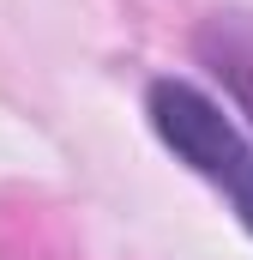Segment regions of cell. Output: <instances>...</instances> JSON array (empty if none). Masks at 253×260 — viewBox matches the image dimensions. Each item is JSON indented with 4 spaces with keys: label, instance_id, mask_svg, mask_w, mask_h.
<instances>
[{
    "label": "cell",
    "instance_id": "1",
    "mask_svg": "<svg viewBox=\"0 0 253 260\" xmlns=\"http://www.w3.org/2000/svg\"><path fill=\"white\" fill-rule=\"evenodd\" d=\"M145 115H151L157 139L187 164L199 182H211L235 206V218L253 230V139L247 133L235 127L199 85H187V79H151Z\"/></svg>",
    "mask_w": 253,
    "mask_h": 260
},
{
    "label": "cell",
    "instance_id": "2",
    "mask_svg": "<svg viewBox=\"0 0 253 260\" xmlns=\"http://www.w3.org/2000/svg\"><path fill=\"white\" fill-rule=\"evenodd\" d=\"M199 61L211 67L229 97L253 115V12H211L199 24Z\"/></svg>",
    "mask_w": 253,
    "mask_h": 260
}]
</instances>
